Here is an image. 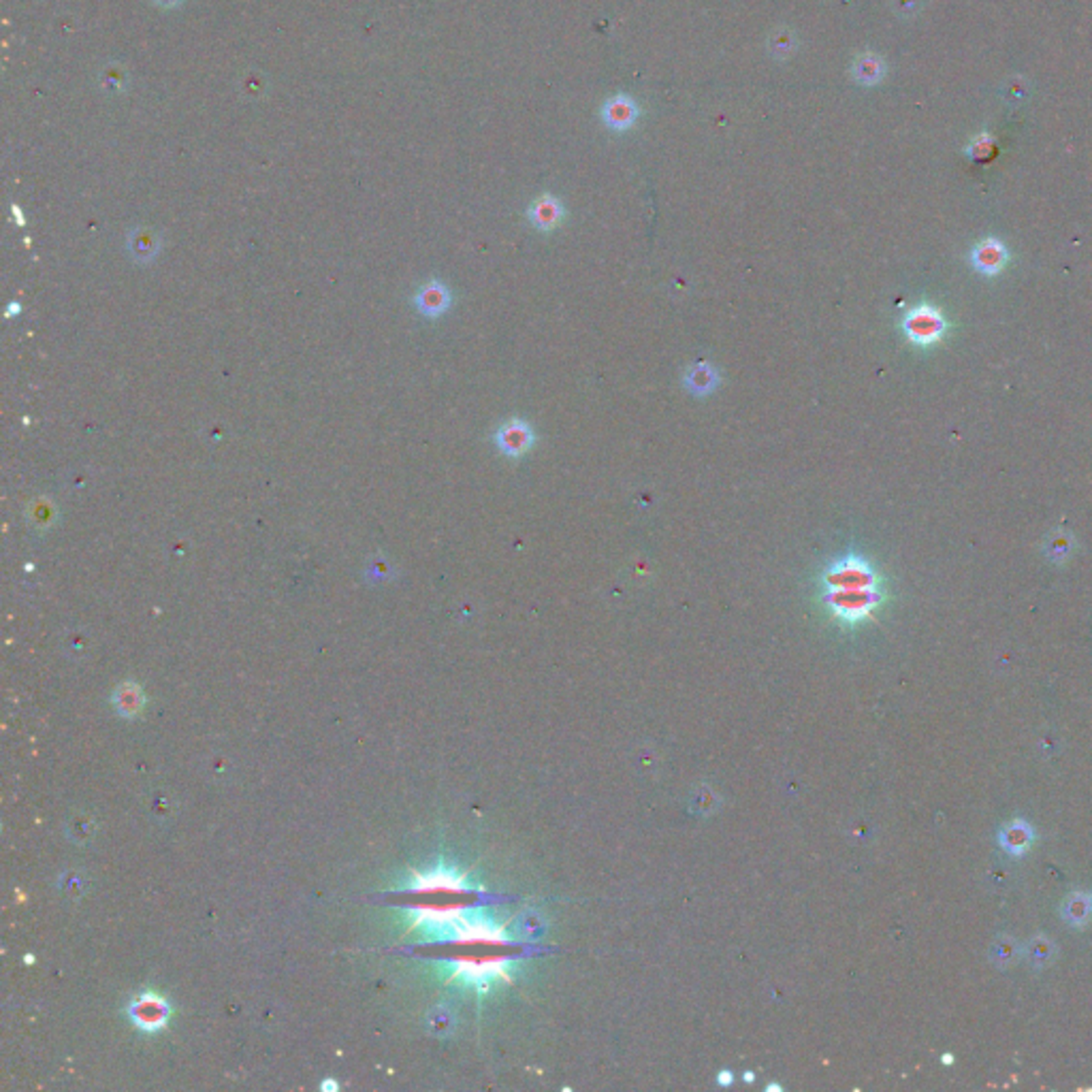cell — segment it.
<instances>
[{"label": "cell", "instance_id": "cell-1", "mask_svg": "<svg viewBox=\"0 0 1092 1092\" xmlns=\"http://www.w3.org/2000/svg\"><path fill=\"white\" fill-rule=\"evenodd\" d=\"M410 928L433 941H495L502 937L499 926L488 919L483 909H431L416 907L410 911Z\"/></svg>", "mask_w": 1092, "mask_h": 1092}, {"label": "cell", "instance_id": "cell-2", "mask_svg": "<svg viewBox=\"0 0 1092 1092\" xmlns=\"http://www.w3.org/2000/svg\"><path fill=\"white\" fill-rule=\"evenodd\" d=\"M884 587L873 589H822V604L843 626L866 621L884 602Z\"/></svg>", "mask_w": 1092, "mask_h": 1092}, {"label": "cell", "instance_id": "cell-3", "mask_svg": "<svg viewBox=\"0 0 1092 1092\" xmlns=\"http://www.w3.org/2000/svg\"><path fill=\"white\" fill-rule=\"evenodd\" d=\"M822 589H873L884 587V578L866 557L858 553L841 555L819 576Z\"/></svg>", "mask_w": 1092, "mask_h": 1092}, {"label": "cell", "instance_id": "cell-4", "mask_svg": "<svg viewBox=\"0 0 1092 1092\" xmlns=\"http://www.w3.org/2000/svg\"><path fill=\"white\" fill-rule=\"evenodd\" d=\"M902 331L907 339L919 348L935 346L941 342L947 334V320L939 307L930 303H919L911 307L902 318Z\"/></svg>", "mask_w": 1092, "mask_h": 1092}, {"label": "cell", "instance_id": "cell-5", "mask_svg": "<svg viewBox=\"0 0 1092 1092\" xmlns=\"http://www.w3.org/2000/svg\"><path fill=\"white\" fill-rule=\"evenodd\" d=\"M446 977L449 981L461 988H472L476 992H488L494 984L506 979L508 962H472V960H455L446 962Z\"/></svg>", "mask_w": 1092, "mask_h": 1092}, {"label": "cell", "instance_id": "cell-6", "mask_svg": "<svg viewBox=\"0 0 1092 1092\" xmlns=\"http://www.w3.org/2000/svg\"><path fill=\"white\" fill-rule=\"evenodd\" d=\"M129 1016L137 1029L147 1030V1033H156V1030L165 1029L167 1022H169L171 1005L158 992L146 990L135 996L129 1007Z\"/></svg>", "mask_w": 1092, "mask_h": 1092}, {"label": "cell", "instance_id": "cell-7", "mask_svg": "<svg viewBox=\"0 0 1092 1092\" xmlns=\"http://www.w3.org/2000/svg\"><path fill=\"white\" fill-rule=\"evenodd\" d=\"M536 442V431L523 418H510L495 431V444L508 457H523Z\"/></svg>", "mask_w": 1092, "mask_h": 1092}, {"label": "cell", "instance_id": "cell-8", "mask_svg": "<svg viewBox=\"0 0 1092 1092\" xmlns=\"http://www.w3.org/2000/svg\"><path fill=\"white\" fill-rule=\"evenodd\" d=\"M971 261L973 267L984 276H999L1009 261L1007 245L996 237H988L973 248Z\"/></svg>", "mask_w": 1092, "mask_h": 1092}, {"label": "cell", "instance_id": "cell-9", "mask_svg": "<svg viewBox=\"0 0 1092 1092\" xmlns=\"http://www.w3.org/2000/svg\"><path fill=\"white\" fill-rule=\"evenodd\" d=\"M412 877L414 880L410 884V890H425V892H433V890H453V892L470 890L466 877L455 869H446V866H438L433 870H427V873H414Z\"/></svg>", "mask_w": 1092, "mask_h": 1092}, {"label": "cell", "instance_id": "cell-10", "mask_svg": "<svg viewBox=\"0 0 1092 1092\" xmlns=\"http://www.w3.org/2000/svg\"><path fill=\"white\" fill-rule=\"evenodd\" d=\"M527 216H529V223H532L538 231H553V229L560 227L561 220H564L565 209L560 199H555V196L551 195H544L538 201H533Z\"/></svg>", "mask_w": 1092, "mask_h": 1092}, {"label": "cell", "instance_id": "cell-11", "mask_svg": "<svg viewBox=\"0 0 1092 1092\" xmlns=\"http://www.w3.org/2000/svg\"><path fill=\"white\" fill-rule=\"evenodd\" d=\"M685 387L689 393L702 397L715 391L720 387V372L709 363H698L687 369L685 373Z\"/></svg>", "mask_w": 1092, "mask_h": 1092}, {"label": "cell", "instance_id": "cell-12", "mask_svg": "<svg viewBox=\"0 0 1092 1092\" xmlns=\"http://www.w3.org/2000/svg\"><path fill=\"white\" fill-rule=\"evenodd\" d=\"M416 306L422 314L427 316H440L449 310L450 306V293L444 284L440 282H431V284H425L416 295Z\"/></svg>", "mask_w": 1092, "mask_h": 1092}, {"label": "cell", "instance_id": "cell-13", "mask_svg": "<svg viewBox=\"0 0 1092 1092\" xmlns=\"http://www.w3.org/2000/svg\"><path fill=\"white\" fill-rule=\"evenodd\" d=\"M638 116V107L627 97H617L606 102L604 107V122L615 130L630 129Z\"/></svg>", "mask_w": 1092, "mask_h": 1092}, {"label": "cell", "instance_id": "cell-14", "mask_svg": "<svg viewBox=\"0 0 1092 1092\" xmlns=\"http://www.w3.org/2000/svg\"><path fill=\"white\" fill-rule=\"evenodd\" d=\"M113 706H116L118 715L126 717V720H133L137 717L139 713L143 711V706H146V696H143V689L139 687L137 683H124L116 689L113 693Z\"/></svg>", "mask_w": 1092, "mask_h": 1092}, {"label": "cell", "instance_id": "cell-15", "mask_svg": "<svg viewBox=\"0 0 1092 1092\" xmlns=\"http://www.w3.org/2000/svg\"><path fill=\"white\" fill-rule=\"evenodd\" d=\"M999 841L1005 852L1013 853V856H1022V853L1029 852L1030 843H1033V830H1030L1029 824L1018 819V822L1007 824L1003 828Z\"/></svg>", "mask_w": 1092, "mask_h": 1092}, {"label": "cell", "instance_id": "cell-16", "mask_svg": "<svg viewBox=\"0 0 1092 1092\" xmlns=\"http://www.w3.org/2000/svg\"><path fill=\"white\" fill-rule=\"evenodd\" d=\"M1092 915V896L1084 892H1075L1062 902V918L1071 924V926H1082L1090 919Z\"/></svg>", "mask_w": 1092, "mask_h": 1092}, {"label": "cell", "instance_id": "cell-17", "mask_svg": "<svg viewBox=\"0 0 1092 1092\" xmlns=\"http://www.w3.org/2000/svg\"><path fill=\"white\" fill-rule=\"evenodd\" d=\"M1026 958L1037 968L1048 967L1056 958V946L1048 937H1044V935L1041 937H1033L1029 941V946H1026Z\"/></svg>", "mask_w": 1092, "mask_h": 1092}, {"label": "cell", "instance_id": "cell-18", "mask_svg": "<svg viewBox=\"0 0 1092 1092\" xmlns=\"http://www.w3.org/2000/svg\"><path fill=\"white\" fill-rule=\"evenodd\" d=\"M129 245L137 261H150L158 252V237L152 231H147V229H139V231H135L130 235Z\"/></svg>", "mask_w": 1092, "mask_h": 1092}, {"label": "cell", "instance_id": "cell-19", "mask_svg": "<svg viewBox=\"0 0 1092 1092\" xmlns=\"http://www.w3.org/2000/svg\"><path fill=\"white\" fill-rule=\"evenodd\" d=\"M990 958L995 960L999 967H1012V964L1020 958V946H1018L1016 939L1001 937L999 941L992 946Z\"/></svg>", "mask_w": 1092, "mask_h": 1092}, {"label": "cell", "instance_id": "cell-20", "mask_svg": "<svg viewBox=\"0 0 1092 1092\" xmlns=\"http://www.w3.org/2000/svg\"><path fill=\"white\" fill-rule=\"evenodd\" d=\"M853 73H856L858 81L862 84H877L884 75V67H881L880 58L875 56H862L856 64H853Z\"/></svg>", "mask_w": 1092, "mask_h": 1092}, {"label": "cell", "instance_id": "cell-21", "mask_svg": "<svg viewBox=\"0 0 1092 1092\" xmlns=\"http://www.w3.org/2000/svg\"><path fill=\"white\" fill-rule=\"evenodd\" d=\"M427 1029L433 1034H438V1037H444V1034H449L455 1029L453 1013L446 1007L431 1009L429 1016H427Z\"/></svg>", "mask_w": 1092, "mask_h": 1092}, {"label": "cell", "instance_id": "cell-22", "mask_svg": "<svg viewBox=\"0 0 1092 1092\" xmlns=\"http://www.w3.org/2000/svg\"><path fill=\"white\" fill-rule=\"evenodd\" d=\"M516 926H519L521 937H525V939H529V941H533V939L542 937V933H544V928H546V922L540 918V915L536 913V911H527V913L519 915V922H516Z\"/></svg>", "mask_w": 1092, "mask_h": 1092}, {"label": "cell", "instance_id": "cell-23", "mask_svg": "<svg viewBox=\"0 0 1092 1092\" xmlns=\"http://www.w3.org/2000/svg\"><path fill=\"white\" fill-rule=\"evenodd\" d=\"M1071 549H1073V540H1071V536H1067V533L1062 532H1058L1056 536L1048 538V544H1045V553H1048L1054 561L1067 560Z\"/></svg>", "mask_w": 1092, "mask_h": 1092}, {"label": "cell", "instance_id": "cell-24", "mask_svg": "<svg viewBox=\"0 0 1092 1092\" xmlns=\"http://www.w3.org/2000/svg\"><path fill=\"white\" fill-rule=\"evenodd\" d=\"M178 3H179V0H156V5H160V7H175Z\"/></svg>", "mask_w": 1092, "mask_h": 1092}, {"label": "cell", "instance_id": "cell-25", "mask_svg": "<svg viewBox=\"0 0 1092 1092\" xmlns=\"http://www.w3.org/2000/svg\"><path fill=\"white\" fill-rule=\"evenodd\" d=\"M323 1088H338V1084H335V1082H327V1084H323Z\"/></svg>", "mask_w": 1092, "mask_h": 1092}, {"label": "cell", "instance_id": "cell-26", "mask_svg": "<svg viewBox=\"0 0 1092 1092\" xmlns=\"http://www.w3.org/2000/svg\"><path fill=\"white\" fill-rule=\"evenodd\" d=\"M1090 896H1092V894H1090Z\"/></svg>", "mask_w": 1092, "mask_h": 1092}]
</instances>
